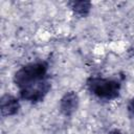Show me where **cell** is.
I'll return each instance as SVG.
<instances>
[{
    "instance_id": "1",
    "label": "cell",
    "mask_w": 134,
    "mask_h": 134,
    "mask_svg": "<svg viewBox=\"0 0 134 134\" xmlns=\"http://www.w3.org/2000/svg\"><path fill=\"white\" fill-rule=\"evenodd\" d=\"M48 64L45 61L32 62L24 65L14 75V83L20 89L47 79Z\"/></svg>"
},
{
    "instance_id": "2",
    "label": "cell",
    "mask_w": 134,
    "mask_h": 134,
    "mask_svg": "<svg viewBox=\"0 0 134 134\" xmlns=\"http://www.w3.org/2000/svg\"><path fill=\"white\" fill-rule=\"evenodd\" d=\"M86 84L88 90L98 98L110 100L119 95L120 83L116 80L91 76L87 80Z\"/></svg>"
},
{
    "instance_id": "3",
    "label": "cell",
    "mask_w": 134,
    "mask_h": 134,
    "mask_svg": "<svg viewBox=\"0 0 134 134\" xmlns=\"http://www.w3.org/2000/svg\"><path fill=\"white\" fill-rule=\"evenodd\" d=\"M50 88H51L50 83L48 82L47 79H45L30 86H27L23 89H20L19 93H20L21 98H23L24 100L36 104V103L43 100V98L46 96Z\"/></svg>"
},
{
    "instance_id": "4",
    "label": "cell",
    "mask_w": 134,
    "mask_h": 134,
    "mask_svg": "<svg viewBox=\"0 0 134 134\" xmlns=\"http://www.w3.org/2000/svg\"><path fill=\"white\" fill-rule=\"evenodd\" d=\"M79 104H80V98L74 91L66 92L60 99V105H59L60 111L65 116H70L76 111Z\"/></svg>"
},
{
    "instance_id": "5",
    "label": "cell",
    "mask_w": 134,
    "mask_h": 134,
    "mask_svg": "<svg viewBox=\"0 0 134 134\" xmlns=\"http://www.w3.org/2000/svg\"><path fill=\"white\" fill-rule=\"evenodd\" d=\"M0 109L2 116H13L20 110V103L17 97L10 94H5L1 97Z\"/></svg>"
},
{
    "instance_id": "6",
    "label": "cell",
    "mask_w": 134,
    "mask_h": 134,
    "mask_svg": "<svg viewBox=\"0 0 134 134\" xmlns=\"http://www.w3.org/2000/svg\"><path fill=\"white\" fill-rule=\"evenodd\" d=\"M69 6L74 15L80 17H86L91 9V2L86 0H79V1H70Z\"/></svg>"
},
{
    "instance_id": "7",
    "label": "cell",
    "mask_w": 134,
    "mask_h": 134,
    "mask_svg": "<svg viewBox=\"0 0 134 134\" xmlns=\"http://www.w3.org/2000/svg\"><path fill=\"white\" fill-rule=\"evenodd\" d=\"M128 112L130 113L131 116L134 117V96L128 103Z\"/></svg>"
},
{
    "instance_id": "8",
    "label": "cell",
    "mask_w": 134,
    "mask_h": 134,
    "mask_svg": "<svg viewBox=\"0 0 134 134\" xmlns=\"http://www.w3.org/2000/svg\"><path fill=\"white\" fill-rule=\"evenodd\" d=\"M108 134H124V133H122V132H120L119 130H116V129H115V130H112V131H110Z\"/></svg>"
},
{
    "instance_id": "9",
    "label": "cell",
    "mask_w": 134,
    "mask_h": 134,
    "mask_svg": "<svg viewBox=\"0 0 134 134\" xmlns=\"http://www.w3.org/2000/svg\"><path fill=\"white\" fill-rule=\"evenodd\" d=\"M133 57H134V50H133Z\"/></svg>"
}]
</instances>
